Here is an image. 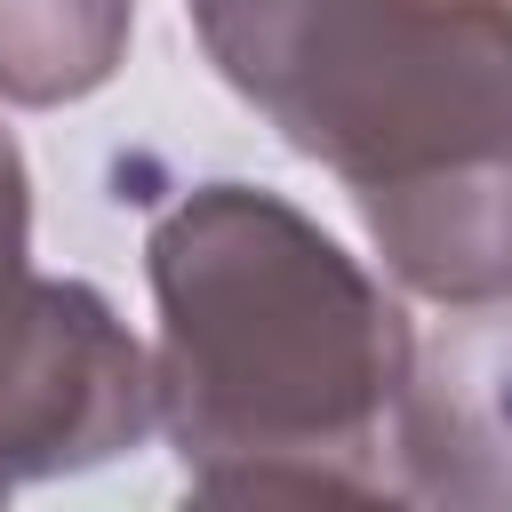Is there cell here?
I'll use <instances>...</instances> for the list:
<instances>
[{
    "label": "cell",
    "mask_w": 512,
    "mask_h": 512,
    "mask_svg": "<svg viewBox=\"0 0 512 512\" xmlns=\"http://www.w3.org/2000/svg\"><path fill=\"white\" fill-rule=\"evenodd\" d=\"M160 424L216 496L392 488V408L416 360L400 304L280 192L200 184L152 240Z\"/></svg>",
    "instance_id": "6da1fadb"
},
{
    "label": "cell",
    "mask_w": 512,
    "mask_h": 512,
    "mask_svg": "<svg viewBox=\"0 0 512 512\" xmlns=\"http://www.w3.org/2000/svg\"><path fill=\"white\" fill-rule=\"evenodd\" d=\"M216 72L352 192L512 152V0H192Z\"/></svg>",
    "instance_id": "7a4b0ae2"
},
{
    "label": "cell",
    "mask_w": 512,
    "mask_h": 512,
    "mask_svg": "<svg viewBox=\"0 0 512 512\" xmlns=\"http://www.w3.org/2000/svg\"><path fill=\"white\" fill-rule=\"evenodd\" d=\"M152 416V368L96 288L32 272L0 280V496L136 448Z\"/></svg>",
    "instance_id": "3957f363"
},
{
    "label": "cell",
    "mask_w": 512,
    "mask_h": 512,
    "mask_svg": "<svg viewBox=\"0 0 512 512\" xmlns=\"http://www.w3.org/2000/svg\"><path fill=\"white\" fill-rule=\"evenodd\" d=\"M392 448L408 464V496L448 504H512V304H464L408 360Z\"/></svg>",
    "instance_id": "277c9868"
},
{
    "label": "cell",
    "mask_w": 512,
    "mask_h": 512,
    "mask_svg": "<svg viewBox=\"0 0 512 512\" xmlns=\"http://www.w3.org/2000/svg\"><path fill=\"white\" fill-rule=\"evenodd\" d=\"M360 216L408 288L448 304L512 296V152L424 176V184L360 192Z\"/></svg>",
    "instance_id": "5b68a950"
},
{
    "label": "cell",
    "mask_w": 512,
    "mask_h": 512,
    "mask_svg": "<svg viewBox=\"0 0 512 512\" xmlns=\"http://www.w3.org/2000/svg\"><path fill=\"white\" fill-rule=\"evenodd\" d=\"M128 0H0V96L72 104L112 80Z\"/></svg>",
    "instance_id": "8992f818"
},
{
    "label": "cell",
    "mask_w": 512,
    "mask_h": 512,
    "mask_svg": "<svg viewBox=\"0 0 512 512\" xmlns=\"http://www.w3.org/2000/svg\"><path fill=\"white\" fill-rule=\"evenodd\" d=\"M32 184H24V152L8 144V128H0V280H16L24 272V240H32V200H24Z\"/></svg>",
    "instance_id": "52a82bcc"
}]
</instances>
